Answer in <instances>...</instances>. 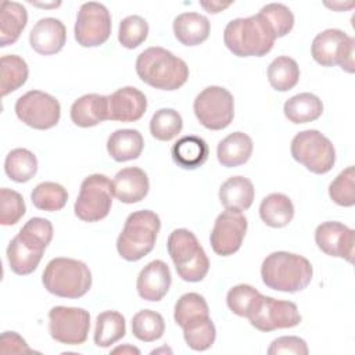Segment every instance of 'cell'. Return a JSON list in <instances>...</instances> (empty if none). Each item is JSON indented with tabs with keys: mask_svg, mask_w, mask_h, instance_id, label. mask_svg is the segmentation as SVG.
Listing matches in <instances>:
<instances>
[{
	"mask_svg": "<svg viewBox=\"0 0 355 355\" xmlns=\"http://www.w3.org/2000/svg\"><path fill=\"white\" fill-rule=\"evenodd\" d=\"M51 239V222L39 216L31 218L7 247V259L11 270L19 276L32 273Z\"/></svg>",
	"mask_w": 355,
	"mask_h": 355,
	"instance_id": "6da1fadb",
	"label": "cell"
},
{
	"mask_svg": "<svg viewBox=\"0 0 355 355\" xmlns=\"http://www.w3.org/2000/svg\"><path fill=\"white\" fill-rule=\"evenodd\" d=\"M139 78L159 90H176L189 79L187 64L169 50L153 46L141 51L136 60Z\"/></svg>",
	"mask_w": 355,
	"mask_h": 355,
	"instance_id": "7a4b0ae2",
	"label": "cell"
},
{
	"mask_svg": "<svg viewBox=\"0 0 355 355\" xmlns=\"http://www.w3.org/2000/svg\"><path fill=\"white\" fill-rule=\"evenodd\" d=\"M312 275V265L305 257L287 251L269 254L261 266L263 284L272 290L284 293L304 290L311 283Z\"/></svg>",
	"mask_w": 355,
	"mask_h": 355,
	"instance_id": "3957f363",
	"label": "cell"
},
{
	"mask_svg": "<svg viewBox=\"0 0 355 355\" xmlns=\"http://www.w3.org/2000/svg\"><path fill=\"white\" fill-rule=\"evenodd\" d=\"M275 36L259 14L230 21L223 32L226 47L237 57L266 55L275 43Z\"/></svg>",
	"mask_w": 355,
	"mask_h": 355,
	"instance_id": "277c9868",
	"label": "cell"
},
{
	"mask_svg": "<svg viewBox=\"0 0 355 355\" xmlns=\"http://www.w3.org/2000/svg\"><path fill=\"white\" fill-rule=\"evenodd\" d=\"M159 229L161 220L155 212L150 209L132 212L118 236V254L129 262L141 259L153 251Z\"/></svg>",
	"mask_w": 355,
	"mask_h": 355,
	"instance_id": "5b68a950",
	"label": "cell"
},
{
	"mask_svg": "<svg viewBox=\"0 0 355 355\" xmlns=\"http://www.w3.org/2000/svg\"><path fill=\"white\" fill-rule=\"evenodd\" d=\"M42 282L44 288L57 297L80 298L92 287V272L82 261L58 257L47 263Z\"/></svg>",
	"mask_w": 355,
	"mask_h": 355,
	"instance_id": "8992f818",
	"label": "cell"
},
{
	"mask_svg": "<svg viewBox=\"0 0 355 355\" xmlns=\"http://www.w3.org/2000/svg\"><path fill=\"white\" fill-rule=\"evenodd\" d=\"M166 247L180 279L196 283L207 276L209 259L193 232L175 229L168 237Z\"/></svg>",
	"mask_w": 355,
	"mask_h": 355,
	"instance_id": "52a82bcc",
	"label": "cell"
},
{
	"mask_svg": "<svg viewBox=\"0 0 355 355\" xmlns=\"http://www.w3.org/2000/svg\"><path fill=\"white\" fill-rule=\"evenodd\" d=\"M290 151L297 162L316 175L327 173L336 162L333 143L316 129H306L297 133L291 140Z\"/></svg>",
	"mask_w": 355,
	"mask_h": 355,
	"instance_id": "ba28073f",
	"label": "cell"
},
{
	"mask_svg": "<svg viewBox=\"0 0 355 355\" xmlns=\"http://www.w3.org/2000/svg\"><path fill=\"white\" fill-rule=\"evenodd\" d=\"M112 182L101 173H93L83 179L79 196L75 201V215L83 222L104 219L112 207Z\"/></svg>",
	"mask_w": 355,
	"mask_h": 355,
	"instance_id": "9c48e42d",
	"label": "cell"
},
{
	"mask_svg": "<svg viewBox=\"0 0 355 355\" xmlns=\"http://www.w3.org/2000/svg\"><path fill=\"white\" fill-rule=\"evenodd\" d=\"M193 110L204 128L209 130H222L233 121L234 100L227 89L208 86L196 97Z\"/></svg>",
	"mask_w": 355,
	"mask_h": 355,
	"instance_id": "30bf717a",
	"label": "cell"
},
{
	"mask_svg": "<svg viewBox=\"0 0 355 355\" xmlns=\"http://www.w3.org/2000/svg\"><path fill=\"white\" fill-rule=\"evenodd\" d=\"M355 39L340 29H326L318 33L312 42L311 53L322 67L340 65L345 72H354Z\"/></svg>",
	"mask_w": 355,
	"mask_h": 355,
	"instance_id": "8fae6325",
	"label": "cell"
},
{
	"mask_svg": "<svg viewBox=\"0 0 355 355\" xmlns=\"http://www.w3.org/2000/svg\"><path fill=\"white\" fill-rule=\"evenodd\" d=\"M15 114L25 125L37 130H46L58 123L61 107L51 94L42 90H29L17 100Z\"/></svg>",
	"mask_w": 355,
	"mask_h": 355,
	"instance_id": "7c38bea8",
	"label": "cell"
},
{
	"mask_svg": "<svg viewBox=\"0 0 355 355\" xmlns=\"http://www.w3.org/2000/svg\"><path fill=\"white\" fill-rule=\"evenodd\" d=\"M90 315L83 308L54 306L49 312L50 336L67 345H80L87 340Z\"/></svg>",
	"mask_w": 355,
	"mask_h": 355,
	"instance_id": "4fadbf2b",
	"label": "cell"
},
{
	"mask_svg": "<svg viewBox=\"0 0 355 355\" xmlns=\"http://www.w3.org/2000/svg\"><path fill=\"white\" fill-rule=\"evenodd\" d=\"M75 40L82 47H97L104 44L111 35V14L101 3H83L78 11Z\"/></svg>",
	"mask_w": 355,
	"mask_h": 355,
	"instance_id": "5bb4252c",
	"label": "cell"
},
{
	"mask_svg": "<svg viewBox=\"0 0 355 355\" xmlns=\"http://www.w3.org/2000/svg\"><path fill=\"white\" fill-rule=\"evenodd\" d=\"M298 308L291 301H282L262 295L257 311L248 318L250 323L259 331L290 329L301 323Z\"/></svg>",
	"mask_w": 355,
	"mask_h": 355,
	"instance_id": "9a60e30c",
	"label": "cell"
},
{
	"mask_svg": "<svg viewBox=\"0 0 355 355\" xmlns=\"http://www.w3.org/2000/svg\"><path fill=\"white\" fill-rule=\"evenodd\" d=\"M247 232V219L241 212L223 211L215 219L209 241L215 254L229 257L241 247Z\"/></svg>",
	"mask_w": 355,
	"mask_h": 355,
	"instance_id": "2e32d148",
	"label": "cell"
},
{
	"mask_svg": "<svg viewBox=\"0 0 355 355\" xmlns=\"http://www.w3.org/2000/svg\"><path fill=\"white\" fill-rule=\"evenodd\" d=\"M315 241L326 255L352 262L355 232L341 222H323L315 230Z\"/></svg>",
	"mask_w": 355,
	"mask_h": 355,
	"instance_id": "e0dca14e",
	"label": "cell"
},
{
	"mask_svg": "<svg viewBox=\"0 0 355 355\" xmlns=\"http://www.w3.org/2000/svg\"><path fill=\"white\" fill-rule=\"evenodd\" d=\"M108 119L119 122H136L147 110V98L133 86H125L107 96Z\"/></svg>",
	"mask_w": 355,
	"mask_h": 355,
	"instance_id": "ac0fdd59",
	"label": "cell"
},
{
	"mask_svg": "<svg viewBox=\"0 0 355 355\" xmlns=\"http://www.w3.org/2000/svg\"><path fill=\"white\" fill-rule=\"evenodd\" d=\"M172 276L169 266L155 259L148 262L139 273L136 288L139 295L146 301H161L169 291Z\"/></svg>",
	"mask_w": 355,
	"mask_h": 355,
	"instance_id": "d6986e66",
	"label": "cell"
},
{
	"mask_svg": "<svg viewBox=\"0 0 355 355\" xmlns=\"http://www.w3.org/2000/svg\"><path fill=\"white\" fill-rule=\"evenodd\" d=\"M65 42V25L53 17L39 19L29 33L31 47L42 55H51L58 53L64 47Z\"/></svg>",
	"mask_w": 355,
	"mask_h": 355,
	"instance_id": "ffe728a7",
	"label": "cell"
},
{
	"mask_svg": "<svg viewBox=\"0 0 355 355\" xmlns=\"http://www.w3.org/2000/svg\"><path fill=\"white\" fill-rule=\"evenodd\" d=\"M150 189V182L147 173L137 168L129 166L123 168L114 176L112 191L114 196L125 204H133L141 201Z\"/></svg>",
	"mask_w": 355,
	"mask_h": 355,
	"instance_id": "44dd1931",
	"label": "cell"
},
{
	"mask_svg": "<svg viewBox=\"0 0 355 355\" xmlns=\"http://www.w3.org/2000/svg\"><path fill=\"white\" fill-rule=\"evenodd\" d=\"M71 119L79 128H90L107 121V96L90 93L79 97L71 107Z\"/></svg>",
	"mask_w": 355,
	"mask_h": 355,
	"instance_id": "7402d4cb",
	"label": "cell"
},
{
	"mask_svg": "<svg viewBox=\"0 0 355 355\" xmlns=\"http://www.w3.org/2000/svg\"><path fill=\"white\" fill-rule=\"evenodd\" d=\"M255 190L250 179L244 176H232L225 180L219 189L222 205L234 212L247 211L254 201Z\"/></svg>",
	"mask_w": 355,
	"mask_h": 355,
	"instance_id": "603a6c76",
	"label": "cell"
},
{
	"mask_svg": "<svg viewBox=\"0 0 355 355\" xmlns=\"http://www.w3.org/2000/svg\"><path fill=\"white\" fill-rule=\"evenodd\" d=\"M211 24L198 12H182L173 19L175 37L184 46H197L209 36Z\"/></svg>",
	"mask_w": 355,
	"mask_h": 355,
	"instance_id": "cb8c5ba5",
	"label": "cell"
},
{
	"mask_svg": "<svg viewBox=\"0 0 355 355\" xmlns=\"http://www.w3.org/2000/svg\"><path fill=\"white\" fill-rule=\"evenodd\" d=\"M252 140L244 132H233L219 141L216 148L218 161L226 168L245 164L252 154Z\"/></svg>",
	"mask_w": 355,
	"mask_h": 355,
	"instance_id": "d4e9b609",
	"label": "cell"
},
{
	"mask_svg": "<svg viewBox=\"0 0 355 355\" xmlns=\"http://www.w3.org/2000/svg\"><path fill=\"white\" fill-rule=\"evenodd\" d=\"M173 161L183 169H196L205 164L209 155V148L205 140L200 136L189 135L180 137L171 148Z\"/></svg>",
	"mask_w": 355,
	"mask_h": 355,
	"instance_id": "484cf974",
	"label": "cell"
},
{
	"mask_svg": "<svg viewBox=\"0 0 355 355\" xmlns=\"http://www.w3.org/2000/svg\"><path fill=\"white\" fill-rule=\"evenodd\" d=\"M144 147L143 136L136 129H118L107 140V151L116 162H125L140 157Z\"/></svg>",
	"mask_w": 355,
	"mask_h": 355,
	"instance_id": "4316f807",
	"label": "cell"
},
{
	"mask_svg": "<svg viewBox=\"0 0 355 355\" xmlns=\"http://www.w3.org/2000/svg\"><path fill=\"white\" fill-rule=\"evenodd\" d=\"M28 22L26 8L17 1H1L0 6V46L12 44L21 36Z\"/></svg>",
	"mask_w": 355,
	"mask_h": 355,
	"instance_id": "83f0119b",
	"label": "cell"
},
{
	"mask_svg": "<svg viewBox=\"0 0 355 355\" xmlns=\"http://www.w3.org/2000/svg\"><path fill=\"white\" fill-rule=\"evenodd\" d=\"M286 118L293 123H308L316 121L323 112L322 100L313 93H300L290 97L283 107Z\"/></svg>",
	"mask_w": 355,
	"mask_h": 355,
	"instance_id": "f1b7e54d",
	"label": "cell"
},
{
	"mask_svg": "<svg viewBox=\"0 0 355 355\" xmlns=\"http://www.w3.org/2000/svg\"><path fill=\"white\" fill-rule=\"evenodd\" d=\"M259 216L270 227H284L294 218V205L286 194L272 193L262 200Z\"/></svg>",
	"mask_w": 355,
	"mask_h": 355,
	"instance_id": "f546056e",
	"label": "cell"
},
{
	"mask_svg": "<svg viewBox=\"0 0 355 355\" xmlns=\"http://www.w3.org/2000/svg\"><path fill=\"white\" fill-rule=\"evenodd\" d=\"M126 333V322L122 313L116 311H104L96 318L94 344L101 348L111 347Z\"/></svg>",
	"mask_w": 355,
	"mask_h": 355,
	"instance_id": "4dcf8cb0",
	"label": "cell"
},
{
	"mask_svg": "<svg viewBox=\"0 0 355 355\" xmlns=\"http://www.w3.org/2000/svg\"><path fill=\"white\" fill-rule=\"evenodd\" d=\"M175 322L182 327H187L196 322L209 318V308L202 295L197 293H186L180 295L175 304Z\"/></svg>",
	"mask_w": 355,
	"mask_h": 355,
	"instance_id": "1f68e13d",
	"label": "cell"
},
{
	"mask_svg": "<svg viewBox=\"0 0 355 355\" xmlns=\"http://www.w3.org/2000/svg\"><path fill=\"white\" fill-rule=\"evenodd\" d=\"M4 171L11 180L25 183L36 175L37 159L35 154L26 148H14L6 157Z\"/></svg>",
	"mask_w": 355,
	"mask_h": 355,
	"instance_id": "d6a6232c",
	"label": "cell"
},
{
	"mask_svg": "<svg viewBox=\"0 0 355 355\" xmlns=\"http://www.w3.org/2000/svg\"><path fill=\"white\" fill-rule=\"evenodd\" d=\"M268 79L275 90L288 92L300 80V67L291 57L280 55L269 64Z\"/></svg>",
	"mask_w": 355,
	"mask_h": 355,
	"instance_id": "836d02e7",
	"label": "cell"
},
{
	"mask_svg": "<svg viewBox=\"0 0 355 355\" xmlns=\"http://www.w3.org/2000/svg\"><path fill=\"white\" fill-rule=\"evenodd\" d=\"M1 96H7L25 85L29 69L25 60L17 54H7L0 58Z\"/></svg>",
	"mask_w": 355,
	"mask_h": 355,
	"instance_id": "e575fe53",
	"label": "cell"
},
{
	"mask_svg": "<svg viewBox=\"0 0 355 355\" xmlns=\"http://www.w3.org/2000/svg\"><path fill=\"white\" fill-rule=\"evenodd\" d=\"M262 294L250 284H237L227 291L226 304L229 309L243 318H250L258 308Z\"/></svg>",
	"mask_w": 355,
	"mask_h": 355,
	"instance_id": "d590c367",
	"label": "cell"
},
{
	"mask_svg": "<svg viewBox=\"0 0 355 355\" xmlns=\"http://www.w3.org/2000/svg\"><path fill=\"white\" fill-rule=\"evenodd\" d=\"M165 322L161 313L151 309H141L132 318V333L144 343H153L162 337Z\"/></svg>",
	"mask_w": 355,
	"mask_h": 355,
	"instance_id": "8d00e7d4",
	"label": "cell"
},
{
	"mask_svg": "<svg viewBox=\"0 0 355 355\" xmlns=\"http://www.w3.org/2000/svg\"><path fill=\"white\" fill-rule=\"evenodd\" d=\"M31 200L37 209L54 212L65 207L68 201V193L58 183L43 182V183H39L32 190Z\"/></svg>",
	"mask_w": 355,
	"mask_h": 355,
	"instance_id": "74e56055",
	"label": "cell"
},
{
	"mask_svg": "<svg viewBox=\"0 0 355 355\" xmlns=\"http://www.w3.org/2000/svg\"><path fill=\"white\" fill-rule=\"evenodd\" d=\"M183 128V119L173 108H161L155 111L150 121V133L159 141L175 139Z\"/></svg>",
	"mask_w": 355,
	"mask_h": 355,
	"instance_id": "f35d334b",
	"label": "cell"
},
{
	"mask_svg": "<svg viewBox=\"0 0 355 355\" xmlns=\"http://www.w3.org/2000/svg\"><path fill=\"white\" fill-rule=\"evenodd\" d=\"M258 14L263 18L275 39L286 36L294 26L293 12L282 3H269L263 6Z\"/></svg>",
	"mask_w": 355,
	"mask_h": 355,
	"instance_id": "ab89813d",
	"label": "cell"
},
{
	"mask_svg": "<svg viewBox=\"0 0 355 355\" xmlns=\"http://www.w3.org/2000/svg\"><path fill=\"white\" fill-rule=\"evenodd\" d=\"M148 35V24L140 15H129L123 18L118 29V40L126 49L139 47Z\"/></svg>",
	"mask_w": 355,
	"mask_h": 355,
	"instance_id": "60d3db41",
	"label": "cell"
},
{
	"mask_svg": "<svg viewBox=\"0 0 355 355\" xmlns=\"http://www.w3.org/2000/svg\"><path fill=\"white\" fill-rule=\"evenodd\" d=\"M355 169L348 166L341 171L329 186L330 198L340 207H352L355 204Z\"/></svg>",
	"mask_w": 355,
	"mask_h": 355,
	"instance_id": "b9f144b4",
	"label": "cell"
},
{
	"mask_svg": "<svg viewBox=\"0 0 355 355\" xmlns=\"http://www.w3.org/2000/svg\"><path fill=\"white\" fill-rule=\"evenodd\" d=\"M183 337L186 344L194 351H205L214 343L216 337L215 324L211 318L189 324L183 329Z\"/></svg>",
	"mask_w": 355,
	"mask_h": 355,
	"instance_id": "7bdbcfd3",
	"label": "cell"
},
{
	"mask_svg": "<svg viewBox=\"0 0 355 355\" xmlns=\"http://www.w3.org/2000/svg\"><path fill=\"white\" fill-rule=\"evenodd\" d=\"M26 207L22 196L11 189L0 190V223L4 226L15 225L24 215Z\"/></svg>",
	"mask_w": 355,
	"mask_h": 355,
	"instance_id": "ee69618b",
	"label": "cell"
},
{
	"mask_svg": "<svg viewBox=\"0 0 355 355\" xmlns=\"http://www.w3.org/2000/svg\"><path fill=\"white\" fill-rule=\"evenodd\" d=\"M308 345L305 340L297 337V336H282L275 338L269 348V355H279V354H295V355H306Z\"/></svg>",
	"mask_w": 355,
	"mask_h": 355,
	"instance_id": "f6af8a7d",
	"label": "cell"
},
{
	"mask_svg": "<svg viewBox=\"0 0 355 355\" xmlns=\"http://www.w3.org/2000/svg\"><path fill=\"white\" fill-rule=\"evenodd\" d=\"M1 354H32L26 341L15 331H4L0 338Z\"/></svg>",
	"mask_w": 355,
	"mask_h": 355,
	"instance_id": "bcb514c9",
	"label": "cell"
},
{
	"mask_svg": "<svg viewBox=\"0 0 355 355\" xmlns=\"http://www.w3.org/2000/svg\"><path fill=\"white\" fill-rule=\"evenodd\" d=\"M232 3H215V1H211V3H201V6L208 11V12H211V14H216V12H219V11H222L223 8H226V7H229Z\"/></svg>",
	"mask_w": 355,
	"mask_h": 355,
	"instance_id": "7dc6e473",
	"label": "cell"
},
{
	"mask_svg": "<svg viewBox=\"0 0 355 355\" xmlns=\"http://www.w3.org/2000/svg\"><path fill=\"white\" fill-rule=\"evenodd\" d=\"M111 352H112V354H118V352H121V354H136V355H139V354H140V349H139V348H136V347H132V345L126 344V345H122V347H116V348H114Z\"/></svg>",
	"mask_w": 355,
	"mask_h": 355,
	"instance_id": "c3c4849f",
	"label": "cell"
}]
</instances>
